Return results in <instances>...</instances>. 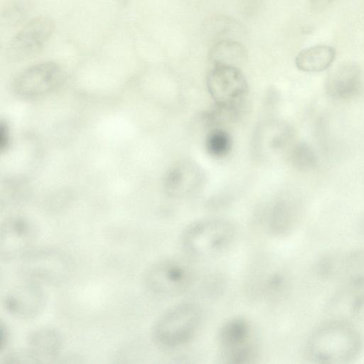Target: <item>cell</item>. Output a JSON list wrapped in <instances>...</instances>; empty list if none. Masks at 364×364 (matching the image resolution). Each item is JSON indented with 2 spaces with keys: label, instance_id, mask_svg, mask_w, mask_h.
Listing matches in <instances>:
<instances>
[{
  "label": "cell",
  "instance_id": "obj_1",
  "mask_svg": "<svg viewBox=\"0 0 364 364\" xmlns=\"http://www.w3.org/2000/svg\"><path fill=\"white\" fill-rule=\"evenodd\" d=\"M360 340L348 325L332 323L319 328L308 341L306 353L319 363H343L354 358L360 350Z\"/></svg>",
  "mask_w": 364,
  "mask_h": 364
},
{
  "label": "cell",
  "instance_id": "obj_5",
  "mask_svg": "<svg viewBox=\"0 0 364 364\" xmlns=\"http://www.w3.org/2000/svg\"><path fill=\"white\" fill-rule=\"evenodd\" d=\"M218 341L224 363H253L258 355V345L252 324L246 318L235 316L220 328Z\"/></svg>",
  "mask_w": 364,
  "mask_h": 364
},
{
  "label": "cell",
  "instance_id": "obj_23",
  "mask_svg": "<svg viewBox=\"0 0 364 364\" xmlns=\"http://www.w3.org/2000/svg\"><path fill=\"white\" fill-rule=\"evenodd\" d=\"M10 129L5 121H1L0 124V150L1 152L6 151L10 144Z\"/></svg>",
  "mask_w": 364,
  "mask_h": 364
},
{
  "label": "cell",
  "instance_id": "obj_22",
  "mask_svg": "<svg viewBox=\"0 0 364 364\" xmlns=\"http://www.w3.org/2000/svg\"><path fill=\"white\" fill-rule=\"evenodd\" d=\"M6 363H36L37 358L28 350H16L6 354L2 360Z\"/></svg>",
  "mask_w": 364,
  "mask_h": 364
},
{
  "label": "cell",
  "instance_id": "obj_4",
  "mask_svg": "<svg viewBox=\"0 0 364 364\" xmlns=\"http://www.w3.org/2000/svg\"><path fill=\"white\" fill-rule=\"evenodd\" d=\"M21 260L19 273L23 280L42 286L63 284L73 272L70 257L57 249H33Z\"/></svg>",
  "mask_w": 364,
  "mask_h": 364
},
{
  "label": "cell",
  "instance_id": "obj_13",
  "mask_svg": "<svg viewBox=\"0 0 364 364\" xmlns=\"http://www.w3.org/2000/svg\"><path fill=\"white\" fill-rule=\"evenodd\" d=\"M361 87V71L358 65L346 63L338 66L325 82L327 95L334 100H349L354 97Z\"/></svg>",
  "mask_w": 364,
  "mask_h": 364
},
{
  "label": "cell",
  "instance_id": "obj_11",
  "mask_svg": "<svg viewBox=\"0 0 364 364\" xmlns=\"http://www.w3.org/2000/svg\"><path fill=\"white\" fill-rule=\"evenodd\" d=\"M46 301V294L42 285L24 281L6 293L3 304L11 316L18 319H30L43 311Z\"/></svg>",
  "mask_w": 364,
  "mask_h": 364
},
{
  "label": "cell",
  "instance_id": "obj_2",
  "mask_svg": "<svg viewBox=\"0 0 364 364\" xmlns=\"http://www.w3.org/2000/svg\"><path fill=\"white\" fill-rule=\"evenodd\" d=\"M235 235V227L230 220L209 218L188 225L182 232L181 241L188 254L204 257L225 250L232 243Z\"/></svg>",
  "mask_w": 364,
  "mask_h": 364
},
{
  "label": "cell",
  "instance_id": "obj_14",
  "mask_svg": "<svg viewBox=\"0 0 364 364\" xmlns=\"http://www.w3.org/2000/svg\"><path fill=\"white\" fill-rule=\"evenodd\" d=\"M63 347L61 333L51 328L33 331L28 338V348L39 363L57 358Z\"/></svg>",
  "mask_w": 364,
  "mask_h": 364
},
{
  "label": "cell",
  "instance_id": "obj_12",
  "mask_svg": "<svg viewBox=\"0 0 364 364\" xmlns=\"http://www.w3.org/2000/svg\"><path fill=\"white\" fill-rule=\"evenodd\" d=\"M204 177L202 168L196 162L186 159L168 169L164 178L163 189L169 197H184L200 188Z\"/></svg>",
  "mask_w": 364,
  "mask_h": 364
},
{
  "label": "cell",
  "instance_id": "obj_24",
  "mask_svg": "<svg viewBox=\"0 0 364 364\" xmlns=\"http://www.w3.org/2000/svg\"><path fill=\"white\" fill-rule=\"evenodd\" d=\"M0 350L4 352L10 342V332L8 327L1 323L0 328Z\"/></svg>",
  "mask_w": 364,
  "mask_h": 364
},
{
  "label": "cell",
  "instance_id": "obj_6",
  "mask_svg": "<svg viewBox=\"0 0 364 364\" xmlns=\"http://www.w3.org/2000/svg\"><path fill=\"white\" fill-rule=\"evenodd\" d=\"M193 272L185 261L164 258L151 264L143 275V284L152 294L161 296H176L191 285Z\"/></svg>",
  "mask_w": 364,
  "mask_h": 364
},
{
  "label": "cell",
  "instance_id": "obj_9",
  "mask_svg": "<svg viewBox=\"0 0 364 364\" xmlns=\"http://www.w3.org/2000/svg\"><path fill=\"white\" fill-rule=\"evenodd\" d=\"M37 230L28 218H6L0 228V255L2 260H21L33 250Z\"/></svg>",
  "mask_w": 364,
  "mask_h": 364
},
{
  "label": "cell",
  "instance_id": "obj_20",
  "mask_svg": "<svg viewBox=\"0 0 364 364\" xmlns=\"http://www.w3.org/2000/svg\"><path fill=\"white\" fill-rule=\"evenodd\" d=\"M232 141L230 134L222 128H214L207 135L205 147L208 153L215 158H222L229 154Z\"/></svg>",
  "mask_w": 364,
  "mask_h": 364
},
{
  "label": "cell",
  "instance_id": "obj_19",
  "mask_svg": "<svg viewBox=\"0 0 364 364\" xmlns=\"http://www.w3.org/2000/svg\"><path fill=\"white\" fill-rule=\"evenodd\" d=\"M289 159L292 166L301 171H309L318 165L317 156L306 142L300 141L295 144L291 149Z\"/></svg>",
  "mask_w": 364,
  "mask_h": 364
},
{
  "label": "cell",
  "instance_id": "obj_15",
  "mask_svg": "<svg viewBox=\"0 0 364 364\" xmlns=\"http://www.w3.org/2000/svg\"><path fill=\"white\" fill-rule=\"evenodd\" d=\"M336 58L335 49L327 45H317L301 50L295 58L297 68L307 73L327 69Z\"/></svg>",
  "mask_w": 364,
  "mask_h": 364
},
{
  "label": "cell",
  "instance_id": "obj_7",
  "mask_svg": "<svg viewBox=\"0 0 364 364\" xmlns=\"http://www.w3.org/2000/svg\"><path fill=\"white\" fill-rule=\"evenodd\" d=\"M63 79V70L58 63L42 62L20 72L13 81L12 90L21 100H38L58 88Z\"/></svg>",
  "mask_w": 364,
  "mask_h": 364
},
{
  "label": "cell",
  "instance_id": "obj_18",
  "mask_svg": "<svg viewBox=\"0 0 364 364\" xmlns=\"http://www.w3.org/2000/svg\"><path fill=\"white\" fill-rule=\"evenodd\" d=\"M239 23L232 18L219 16H214L204 23L203 31L205 36L213 43L232 37L239 31Z\"/></svg>",
  "mask_w": 364,
  "mask_h": 364
},
{
  "label": "cell",
  "instance_id": "obj_8",
  "mask_svg": "<svg viewBox=\"0 0 364 364\" xmlns=\"http://www.w3.org/2000/svg\"><path fill=\"white\" fill-rule=\"evenodd\" d=\"M213 66L207 75L206 84L215 104L240 110L248 91L243 73L235 66Z\"/></svg>",
  "mask_w": 364,
  "mask_h": 364
},
{
  "label": "cell",
  "instance_id": "obj_10",
  "mask_svg": "<svg viewBox=\"0 0 364 364\" xmlns=\"http://www.w3.org/2000/svg\"><path fill=\"white\" fill-rule=\"evenodd\" d=\"M54 30L55 23L48 17L31 19L11 39L7 47L9 55L16 59L35 55L43 50Z\"/></svg>",
  "mask_w": 364,
  "mask_h": 364
},
{
  "label": "cell",
  "instance_id": "obj_17",
  "mask_svg": "<svg viewBox=\"0 0 364 364\" xmlns=\"http://www.w3.org/2000/svg\"><path fill=\"white\" fill-rule=\"evenodd\" d=\"M295 218V208L290 202L286 200L276 202L268 214L269 232L274 235L286 234L293 227Z\"/></svg>",
  "mask_w": 364,
  "mask_h": 364
},
{
  "label": "cell",
  "instance_id": "obj_16",
  "mask_svg": "<svg viewBox=\"0 0 364 364\" xmlns=\"http://www.w3.org/2000/svg\"><path fill=\"white\" fill-rule=\"evenodd\" d=\"M208 55L213 65H225L239 68L246 62L247 50L237 40L227 39L213 43Z\"/></svg>",
  "mask_w": 364,
  "mask_h": 364
},
{
  "label": "cell",
  "instance_id": "obj_3",
  "mask_svg": "<svg viewBox=\"0 0 364 364\" xmlns=\"http://www.w3.org/2000/svg\"><path fill=\"white\" fill-rule=\"evenodd\" d=\"M202 320L200 307L192 302L173 306L163 313L152 329L154 341L164 348H174L188 343L196 335Z\"/></svg>",
  "mask_w": 364,
  "mask_h": 364
},
{
  "label": "cell",
  "instance_id": "obj_21",
  "mask_svg": "<svg viewBox=\"0 0 364 364\" xmlns=\"http://www.w3.org/2000/svg\"><path fill=\"white\" fill-rule=\"evenodd\" d=\"M32 0H9L3 11L7 21H18L31 10Z\"/></svg>",
  "mask_w": 364,
  "mask_h": 364
},
{
  "label": "cell",
  "instance_id": "obj_25",
  "mask_svg": "<svg viewBox=\"0 0 364 364\" xmlns=\"http://www.w3.org/2000/svg\"><path fill=\"white\" fill-rule=\"evenodd\" d=\"M312 9L315 11H321L331 4L334 0H309Z\"/></svg>",
  "mask_w": 364,
  "mask_h": 364
}]
</instances>
